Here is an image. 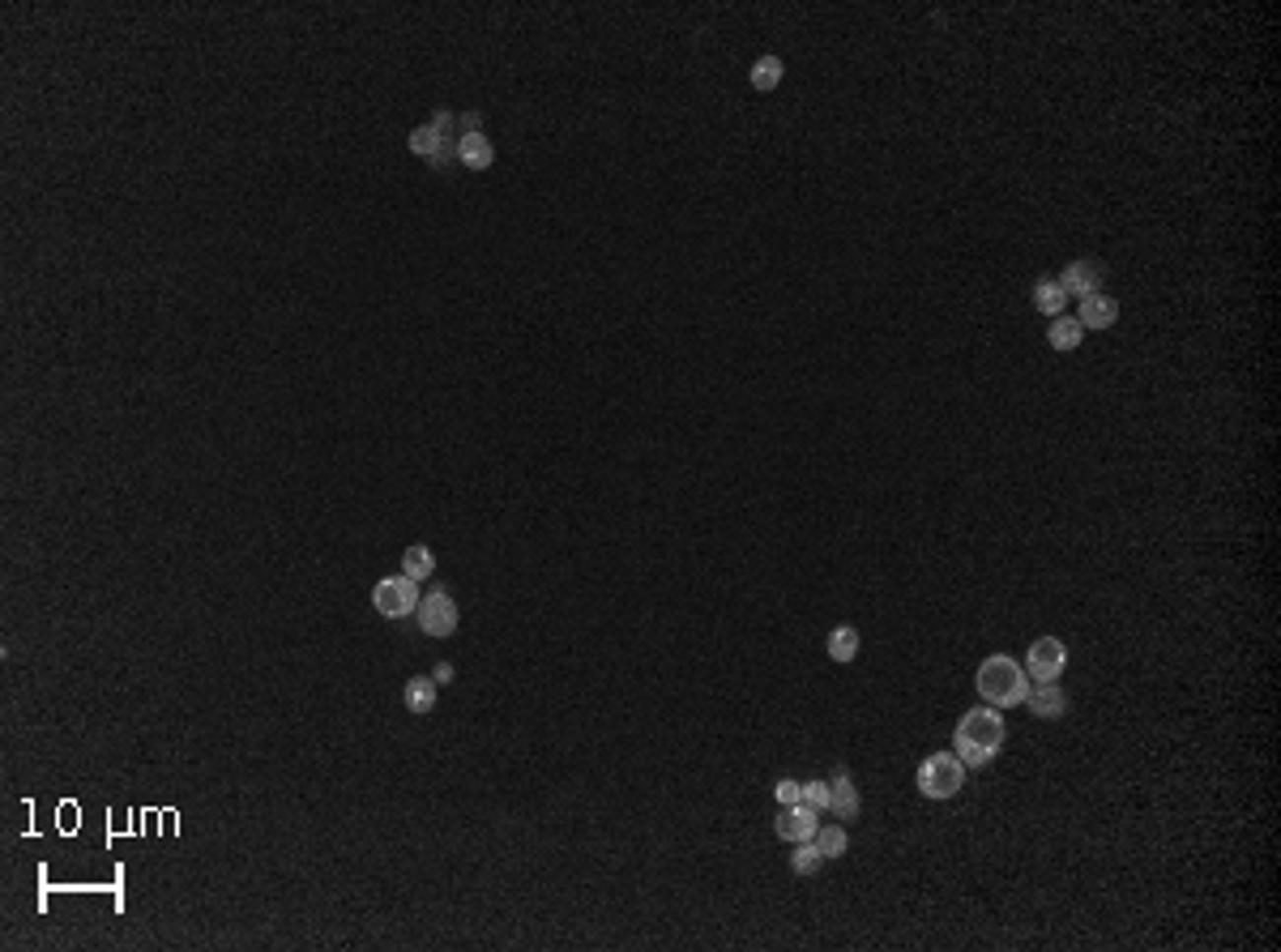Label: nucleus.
Wrapping results in <instances>:
<instances>
[{"mask_svg":"<svg viewBox=\"0 0 1281 952\" xmlns=\"http://www.w3.org/2000/svg\"><path fill=\"white\" fill-rule=\"evenodd\" d=\"M1033 307H1038V312H1046V316H1064V307H1068L1064 287H1059V282H1051V278L1033 282Z\"/></svg>","mask_w":1281,"mask_h":952,"instance_id":"4468645a","label":"nucleus"},{"mask_svg":"<svg viewBox=\"0 0 1281 952\" xmlns=\"http://www.w3.org/2000/svg\"><path fill=\"white\" fill-rule=\"evenodd\" d=\"M974 688H978L982 701L995 705V710H1013V705L1026 701L1030 675H1026V666H1021L1017 658H1008V653H991V658H982V666H978Z\"/></svg>","mask_w":1281,"mask_h":952,"instance_id":"f03ea898","label":"nucleus"},{"mask_svg":"<svg viewBox=\"0 0 1281 952\" xmlns=\"http://www.w3.org/2000/svg\"><path fill=\"white\" fill-rule=\"evenodd\" d=\"M419 628L427 637H453L458 633V602H453V594L445 585H436V589H427V594L419 598Z\"/></svg>","mask_w":1281,"mask_h":952,"instance_id":"39448f33","label":"nucleus"},{"mask_svg":"<svg viewBox=\"0 0 1281 952\" xmlns=\"http://www.w3.org/2000/svg\"><path fill=\"white\" fill-rule=\"evenodd\" d=\"M1103 278H1106V265L1103 261L1077 256V261L1064 265V274H1059V287H1064V295H1077V300H1085V295L1103 291Z\"/></svg>","mask_w":1281,"mask_h":952,"instance_id":"0eeeda50","label":"nucleus"},{"mask_svg":"<svg viewBox=\"0 0 1281 952\" xmlns=\"http://www.w3.org/2000/svg\"><path fill=\"white\" fill-rule=\"evenodd\" d=\"M1077 320H1081L1085 329H1110L1119 320V304L1110 300V295L1094 291V295H1085V300H1081V316Z\"/></svg>","mask_w":1281,"mask_h":952,"instance_id":"9b49d317","label":"nucleus"},{"mask_svg":"<svg viewBox=\"0 0 1281 952\" xmlns=\"http://www.w3.org/2000/svg\"><path fill=\"white\" fill-rule=\"evenodd\" d=\"M918 794L923 799H953V794H961L965 786V765L957 761L953 752H931L923 765H918Z\"/></svg>","mask_w":1281,"mask_h":952,"instance_id":"7ed1b4c3","label":"nucleus"},{"mask_svg":"<svg viewBox=\"0 0 1281 952\" xmlns=\"http://www.w3.org/2000/svg\"><path fill=\"white\" fill-rule=\"evenodd\" d=\"M859 790H854V778L846 774V769H837V774L829 778V812L837 820H859Z\"/></svg>","mask_w":1281,"mask_h":952,"instance_id":"9d476101","label":"nucleus"},{"mask_svg":"<svg viewBox=\"0 0 1281 952\" xmlns=\"http://www.w3.org/2000/svg\"><path fill=\"white\" fill-rule=\"evenodd\" d=\"M820 812L817 807H808V803H791V807H782L778 820H773V829H778V838L782 842H812L817 838V829H820Z\"/></svg>","mask_w":1281,"mask_h":952,"instance_id":"6e6552de","label":"nucleus"},{"mask_svg":"<svg viewBox=\"0 0 1281 952\" xmlns=\"http://www.w3.org/2000/svg\"><path fill=\"white\" fill-rule=\"evenodd\" d=\"M1068 666V649L1059 637H1038L1030 646V658H1026V675L1033 684H1046V679H1059Z\"/></svg>","mask_w":1281,"mask_h":952,"instance_id":"423d86ee","label":"nucleus"},{"mask_svg":"<svg viewBox=\"0 0 1281 952\" xmlns=\"http://www.w3.org/2000/svg\"><path fill=\"white\" fill-rule=\"evenodd\" d=\"M458 163H465L470 171H487V167L496 163V146L483 137V128H474V133H462V141H458Z\"/></svg>","mask_w":1281,"mask_h":952,"instance_id":"f8f14e48","label":"nucleus"},{"mask_svg":"<svg viewBox=\"0 0 1281 952\" xmlns=\"http://www.w3.org/2000/svg\"><path fill=\"white\" fill-rule=\"evenodd\" d=\"M824 867V854L817 850V842H799V850L791 854V871L795 876H817Z\"/></svg>","mask_w":1281,"mask_h":952,"instance_id":"aec40b11","label":"nucleus"},{"mask_svg":"<svg viewBox=\"0 0 1281 952\" xmlns=\"http://www.w3.org/2000/svg\"><path fill=\"white\" fill-rule=\"evenodd\" d=\"M799 790H804V782H795V778H782L778 786H773V794H778V803H782V807L799 803Z\"/></svg>","mask_w":1281,"mask_h":952,"instance_id":"4be33fe9","label":"nucleus"},{"mask_svg":"<svg viewBox=\"0 0 1281 952\" xmlns=\"http://www.w3.org/2000/svg\"><path fill=\"white\" fill-rule=\"evenodd\" d=\"M1021 705H1026L1033 717H1051V722L1068 714V697H1064V688H1059L1055 679H1046V684H1030V692H1026V701H1021Z\"/></svg>","mask_w":1281,"mask_h":952,"instance_id":"1a4fd4ad","label":"nucleus"},{"mask_svg":"<svg viewBox=\"0 0 1281 952\" xmlns=\"http://www.w3.org/2000/svg\"><path fill=\"white\" fill-rule=\"evenodd\" d=\"M419 581L406 573H393V577H381L377 589H372V607L385 620H402V615H415L419 611Z\"/></svg>","mask_w":1281,"mask_h":952,"instance_id":"20e7f679","label":"nucleus"},{"mask_svg":"<svg viewBox=\"0 0 1281 952\" xmlns=\"http://www.w3.org/2000/svg\"><path fill=\"white\" fill-rule=\"evenodd\" d=\"M782 73H786V64L778 56H760L752 64V73H747V82H752V90H760V95H769V90H778Z\"/></svg>","mask_w":1281,"mask_h":952,"instance_id":"f3484780","label":"nucleus"},{"mask_svg":"<svg viewBox=\"0 0 1281 952\" xmlns=\"http://www.w3.org/2000/svg\"><path fill=\"white\" fill-rule=\"evenodd\" d=\"M1046 342H1051V351H1077V346L1085 342V325L1077 316H1051Z\"/></svg>","mask_w":1281,"mask_h":952,"instance_id":"ddd939ff","label":"nucleus"},{"mask_svg":"<svg viewBox=\"0 0 1281 952\" xmlns=\"http://www.w3.org/2000/svg\"><path fill=\"white\" fill-rule=\"evenodd\" d=\"M402 573H406V577H415V581H427V577L436 573V560H432V551H427V543H415V547L406 551Z\"/></svg>","mask_w":1281,"mask_h":952,"instance_id":"6ab92c4d","label":"nucleus"},{"mask_svg":"<svg viewBox=\"0 0 1281 952\" xmlns=\"http://www.w3.org/2000/svg\"><path fill=\"white\" fill-rule=\"evenodd\" d=\"M1004 739H1008V726H1004L1000 710H995V705H978V710H969L961 722H957L953 756L965 769H982V765H991L995 756H1000Z\"/></svg>","mask_w":1281,"mask_h":952,"instance_id":"f257e3e1","label":"nucleus"},{"mask_svg":"<svg viewBox=\"0 0 1281 952\" xmlns=\"http://www.w3.org/2000/svg\"><path fill=\"white\" fill-rule=\"evenodd\" d=\"M829 658L833 662H854L859 658V628L850 624H837L829 633Z\"/></svg>","mask_w":1281,"mask_h":952,"instance_id":"a211bd4d","label":"nucleus"},{"mask_svg":"<svg viewBox=\"0 0 1281 952\" xmlns=\"http://www.w3.org/2000/svg\"><path fill=\"white\" fill-rule=\"evenodd\" d=\"M406 710L410 714H432L436 710V679L432 675H415L406 684Z\"/></svg>","mask_w":1281,"mask_h":952,"instance_id":"2eb2a0df","label":"nucleus"},{"mask_svg":"<svg viewBox=\"0 0 1281 952\" xmlns=\"http://www.w3.org/2000/svg\"><path fill=\"white\" fill-rule=\"evenodd\" d=\"M432 679H436V688H440V684H449V679H453V666H449V662H440L436 671H432Z\"/></svg>","mask_w":1281,"mask_h":952,"instance_id":"5701e85b","label":"nucleus"},{"mask_svg":"<svg viewBox=\"0 0 1281 952\" xmlns=\"http://www.w3.org/2000/svg\"><path fill=\"white\" fill-rule=\"evenodd\" d=\"M799 803L817 807V812H829V782H804V790H799Z\"/></svg>","mask_w":1281,"mask_h":952,"instance_id":"412c9836","label":"nucleus"},{"mask_svg":"<svg viewBox=\"0 0 1281 952\" xmlns=\"http://www.w3.org/2000/svg\"><path fill=\"white\" fill-rule=\"evenodd\" d=\"M812 842H817V850L824 854V863H829V858H842V854L850 850V833H846V825H820V829H817V838H812Z\"/></svg>","mask_w":1281,"mask_h":952,"instance_id":"dca6fc26","label":"nucleus"}]
</instances>
